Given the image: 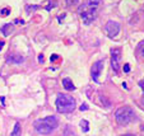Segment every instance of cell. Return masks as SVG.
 Wrapping results in <instances>:
<instances>
[{
  "label": "cell",
  "mask_w": 144,
  "mask_h": 136,
  "mask_svg": "<svg viewBox=\"0 0 144 136\" xmlns=\"http://www.w3.org/2000/svg\"><path fill=\"white\" fill-rule=\"evenodd\" d=\"M101 3L102 0H88L86 4H83L79 8V14L84 24L88 26L97 18V13H98V8Z\"/></svg>",
  "instance_id": "cell-1"
},
{
  "label": "cell",
  "mask_w": 144,
  "mask_h": 136,
  "mask_svg": "<svg viewBox=\"0 0 144 136\" xmlns=\"http://www.w3.org/2000/svg\"><path fill=\"white\" fill-rule=\"evenodd\" d=\"M33 126H35V130L38 134L48 135L59 126V121L55 116H47L45 118H42V120H36Z\"/></svg>",
  "instance_id": "cell-2"
},
{
  "label": "cell",
  "mask_w": 144,
  "mask_h": 136,
  "mask_svg": "<svg viewBox=\"0 0 144 136\" xmlns=\"http://www.w3.org/2000/svg\"><path fill=\"white\" fill-rule=\"evenodd\" d=\"M55 104H56V109L59 113H71L75 109V99L71 96L60 93L58 94Z\"/></svg>",
  "instance_id": "cell-3"
},
{
  "label": "cell",
  "mask_w": 144,
  "mask_h": 136,
  "mask_svg": "<svg viewBox=\"0 0 144 136\" xmlns=\"http://www.w3.org/2000/svg\"><path fill=\"white\" fill-rule=\"evenodd\" d=\"M135 117V113H134V109L128 106H124V107L119 108L116 111L115 113V118H116V122L121 126H125L128 123H130Z\"/></svg>",
  "instance_id": "cell-4"
},
{
  "label": "cell",
  "mask_w": 144,
  "mask_h": 136,
  "mask_svg": "<svg viewBox=\"0 0 144 136\" xmlns=\"http://www.w3.org/2000/svg\"><path fill=\"white\" fill-rule=\"evenodd\" d=\"M105 31L110 38H114L120 32V24L117 22H114V20H108L105 27Z\"/></svg>",
  "instance_id": "cell-5"
},
{
  "label": "cell",
  "mask_w": 144,
  "mask_h": 136,
  "mask_svg": "<svg viewBox=\"0 0 144 136\" xmlns=\"http://www.w3.org/2000/svg\"><path fill=\"white\" fill-rule=\"evenodd\" d=\"M103 65H105L103 60H98L97 62L93 64V66L91 69V74H92V79L95 81H98V78H99V75H101V73L103 70Z\"/></svg>",
  "instance_id": "cell-6"
},
{
  "label": "cell",
  "mask_w": 144,
  "mask_h": 136,
  "mask_svg": "<svg viewBox=\"0 0 144 136\" xmlns=\"http://www.w3.org/2000/svg\"><path fill=\"white\" fill-rule=\"evenodd\" d=\"M111 66H112V70H114L116 74H117V73H119V70H120V50H119V49L112 50Z\"/></svg>",
  "instance_id": "cell-7"
},
{
  "label": "cell",
  "mask_w": 144,
  "mask_h": 136,
  "mask_svg": "<svg viewBox=\"0 0 144 136\" xmlns=\"http://www.w3.org/2000/svg\"><path fill=\"white\" fill-rule=\"evenodd\" d=\"M7 61L12 62V64H22L24 61V57L22 55H18V54H13V55H9L7 57Z\"/></svg>",
  "instance_id": "cell-8"
},
{
  "label": "cell",
  "mask_w": 144,
  "mask_h": 136,
  "mask_svg": "<svg viewBox=\"0 0 144 136\" xmlns=\"http://www.w3.org/2000/svg\"><path fill=\"white\" fill-rule=\"evenodd\" d=\"M12 31H13V24L12 23H7V24H4L3 27H1V33L5 36V37H8L12 34Z\"/></svg>",
  "instance_id": "cell-9"
},
{
  "label": "cell",
  "mask_w": 144,
  "mask_h": 136,
  "mask_svg": "<svg viewBox=\"0 0 144 136\" xmlns=\"http://www.w3.org/2000/svg\"><path fill=\"white\" fill-rule=\"evenodd\" d=\"M63 87L65 88L67 90H75V87L73 84V81L69 78H64L63 79Z\"/></svg>",
  "instance_id": "cell-10"
},
{
  "label": "cell",
  "mask_w": 144,
  "mask_h": 136,
  "mask_svg": "<svg viewBox=\"0 0 144 136\" xmlns=\"http://www.w3.org/2000/svg\"><path fill=\"white\" fill-rule=\"evenodd\" d=\"M10 136H22V127H20L19 122H15L14 128H13V131H12Z\"/></svg>",
  "instance_id": "cell-11"
},
{
  "label": "cell",
  "mask_w": 144,
  "mask_h": 136,
  "mask_svg": "<svg viewBox=\"0 0 144 136\" xmlns=\"http://www.w3.org/2000/svg\"><path fill=\"white\" fill-rule=\"evenodd\" d=\"M80 128L83 132H88L89 131V122L87 120H82L80 121Z\"/></svg>",
  "instance_id": "cell-12"
},
{
  "label": "cell",
  "mask_w": 144,
  "mask_h": 136,
  "mask_svg": "<svg viewBox=\"0 0 144 136\" xmlns=\"http://www.w3.org/2000/svg\"><path fill=\"white\" fill-rule=\"evenodd\" d=\"M40 7L38 5H27L26 7V10L28 11V13H31V11H35V10H37Z\"/></svg>",
  "instance_id": "cell-13"
},
{
  "label": "cell",
  "mask_w": 144,
  "mask_h": 136,
  "mask_svg": "<svg viewBox=\"0 0 144 136\" xmlns=\"http://www.w3.org/2000/svg\"><path fill=\"white\" fill-rule=\"evenodd\" d=\"M67 7H71V5H78L79 4V0H67L65 1Z\"/></svg>",
  "instance_id": "cell-14"
},
{
  "label": "cell",
  "mask_w": 144,
  "mask_h": 136,
  "mask_svg": "<svg viewBox=\"0 0 144 136\" xmlns=\"http://www.w3.org/2000/svg\"><path fill=\"white\" fill-rule=\"evenodd\" d=\"M9 13H10L9 8H5V9L0 10V15H1V17H8V15H9Z\"/></svg>",
  "instance_id": "cell-15"
},
{
  "label": "cell",
  "mask_w": 144,
  "mask_h": 136,
  "mask_svg": "<svg viewBox=\"0 0 144 136\" xmlns=\"http://www.w3.org/2000/svg\"><path fill=\"white\" fill-rule=\"evenodd\" d=\"M88 108H89V107H88V104H87V103H82V106L79 107V109H80V111L83 112V111H87Z\"/></svg>",
  "instance_id": "cell-16"
},
{
  "label": "cell",
  "mask_w": 144,
  "mask_h": 136,
  "mask_svg": "<svg viewBox=\"0 0 144 136\" xmlns=\"http://www.w3.org/2000/svg\"><path fill=\"white\" fill-rule=\"evenodd\" d=\"M14 24H24V20L23 19H15L14 20Z\"/></svg>",
  "instance_id": "cell-17"
},
{
  "label": "cell",
  "mask_w": 144,
  "mask_h": 136,
  "mask_svg": "<svg viewBox=\"0 0 144 136\" xmlns=\"http://www.w3.org/2000/svg\"><path fill=\"white\" fill-rule=\"evenodd\" d=\"M124 71L125 73H129V71H130V66H129V64H125L124 65Z\"/></svg>",
  "instance_id": "cell-18"
},
{
  "label": "cell",
  "mask_w": 144,
  "mask_h": 136,
  "mask_svg": "<svg viewBox=\"0 0 144 136\" xmlns=\"http://www.w3.org/2000/svg\"><path fill=\"white\" fill-rule=\"evenodd\" d=\"M58 58H59V56L56 55V54H54V55H51L50 60H51V61H55V60H58Z\"/></svg>",
  "instance_id": "cell-19"
},
{
  "label": "cell",
  "mask_w": 144,
  "mask_h": 136,
  "mask_svg": "<svg viewBox=\"0 0 144 136\" xmlns=\"http://www.w3.org/2000/svg\"><path fill=\"white\" fill-rule=\"evenodd\" d=\"M38 61H40V62H42V61H43V55H40V56H38Z\"/></svg>",
  "instance_id": "cell-20"
},
{
  "label": "cell",
  "mask_w": 144,
  "mask_h": 136,
  "mask_svg": "<svg viewBox=\"0 0 144 136\" xmlns=\"http://www.w3.org/2000/svg\"><path fill=\"white\" fill-rule=\"evenodd\" d=\"M3 46H4V42H3V41H0V50L3 49Z\"/></svg>",
  "instance_id": "cell-21"
},
{
  "label": "cell",
  "mask_w": 144,
  "mask_h": 136,
  "mask_svg": "<svg viewBox=\"0 0 144 136\" xmlns=\"http://www.w3.org/2000/svg\"><path fill=\"white\" fill-rule=\"evenodd\" d=\"M142 54H143V56H144V43H143V46H142Z\"/></svg>",
  "instance_id": "cell-22"
},
{
  "label": "cell",
  "mask_w": 144,
  "mask_h": 136,
  "mask_svg": "<svg viewBox=\"0 0 144 136\" xmlns=\"http://www.w3.org/2000/svg\"><path fill=\"white\" fill-rule=\"evenodd\" d=\"M124 136H134V135H130V134H128V135H124Z\"/></svg>",
  "instance_id": "cell-23"
}]
</instances>
